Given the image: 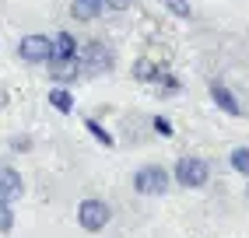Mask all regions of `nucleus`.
Returning a JSON list of instances; mask_svg holds the SVG:
<instances>
[{"mask_svg":"<svg viewBox=\"0 0 249 238\" xmlns=\"http://www.w3.org/2000/svg\"><path fill=\"white\" fill-rule=\"evenodd\" d=\"M172 179L176 186H182V189H204V186L211 182V165L204 158L196 154H182L172 168Z\"/></svg>","mask_w":249,"mask_h":238,"instance_id":"f257e3e1","label":"nucleus"},{"mask_svg":"<svg viewBox=\"0 0 249 238\" xmlns=\"http://www.w3.org/2000/svg\"><path fill=\"white\" fill-rule=\"evenodd\" d=\"M77 63H81V74L85 77H98V74H109L116 60H112V49L106 42H88L85 49H77Z\"/></svg>","mask_w":249,"mask_h":238,"instance_id":"f03ea898","label":"nucleus"},{"mask_svg":"<svg viewBox=\"0 0 249 238\" xmlns=\"http://www.w3.org/2000/svg\"><path fill=\"white\" fill-rule=\"evenodd\" d=\"M109 221H112V210H109V203H106V200L88 196V200H81V203H77V224L85 228V231L98 235V231H106V228H109Z\"/></svg>","mask_w":249,"mask_h":238,"instance_id":"7ed1b4c3","label":"nucleus"},{"mask_svg":"<svg viewBox=\"0 0 249 238\" xmlns=\"http://www.w3.org/2000/svg\"><path fill=\"white\" fill-rule=\"evenodd\" d=\"M169 168H161V165H144L134 172V189L141 196H165V189H169Z\"/></svg>","mask_w":249,"mask_h":238,"instance_id":"20e7f679","label":"nucleus"},{"mask_svg":"<svg viewBox=\"0 0 249 238\" xmlns=\"http://www.w3.org/2000/svg\"><path fill=\"white\" fill-rule=\"evenodd\" d=\"M49 56H53V39L42 35V32H32L18 42V60L25 63H46Z\"/></svg>","mask_w":249,"mask_h":238,"instance_id":"39448f33","label":"nucleus"},{"mask_svg":"<svg viewBox=\"0 0 249 238\" xmlns=\"http://www.w3.org/2000/svg\"><path fill=\"white\" fill-rule=\"evenodd\" d=\"M46 67H49V77L53 81H60V84H67V81H77V74H81V63H77V56H53V60H46Z\"/></svg>","mask_w":249,"mask_h":238,"instance_id":"423d86ee","label":"nucleus"},{"mask_svg":"<svg viewBox=\"0 0 249 238\" xmlns=\"http://www.w3.org/2000/svg\"><path fill=\"white\" fill-rule=\"evenodd\" d=\"M21 193H25L21 175L14 172V168H0V203H14V200H21Z\"/></svg>","mask_w":249,"mask_h":238,"instance_id":"0eeeda50","label":"nucleus"},{"mask_svg":"<svg viewBox=\"0 0 249 238\" xmlns=\"http://www.w3.org/2000/svg\"><path fill=\"white\" fill-rule=\"evenodd\" d=\"M211 98H214V105H218L221 112H228V116H239V112H242L239 98L231 95V88H228V84H221V81L211 84Z\"/></svg>","mask_w":249,"mask_h":238,"instance_id":"6e6552de","label":"nucleus"},{"mask_svg":"<svg viewBox=\"0 0 249 238\" xmlns=\"http://www.w3.org/2000/svg\"><path fill=\"white\" fill-rule=\"evenodd\" d=\"M102 11H106L102 0H71V18L74 21H95V18H102Z\"/></svg>","mask_w":249,"mask_h":238,"instance_id":"1a4fd4ad","label":"nucleus"},{"mask_svg":"<svg viewBox=\"0 0 249 238\" xmlns=\"http://www.w3.org/2000/svg\"><path fill=\"white\" fill-rule=\"evenodd\" d=\"M53 56H77V39L71 35V32H56V39H53ZM49 56V60H53Z\"/></svg>","mask_w":249,"mask_h":238,"instance_id":"9d476101","label":"nucleus"},{"mask_svg":"<svg viewBox=\"0 0 249 238\" xmlns=\"http://www.w3.org/2000/svg\"><path fill=\"white\" fill-rule=\"evenodd\" d=\"M49 105H53L56 112L67 116V112L74 109V98H71V91H67V88H49Z\"/></svg>","mask_w":249,"mask_h":238,"instance_id":"9b49d317","label":"nucleus"},{"mask_svg":"<svg viewBox=\"0 0 249 238\" xmlns=\"http://www.w3.org/2000/svg\"><path fill=\"white\" fill-rule=\"evenodd\" d=\"M158 70H161V67H158L155 60H147V56L134 63V77H137V81H155V74H158Z\"/></svg>","mask_w":249,"mask_h":238,"instance_id":"f8f14e48","label":"nucleus"},{"mask_svg":"<svg viewBox=\"0 0 249 238\" xmlns=\"http://www.w3.org/2000/svg\"><path fill=\"white\" fill-rule=\"evenodd\" d=\"M228 161H231V168H235L239 175L249 179V147H235V151L228 154Z\"/></svg>","mask_w":249,"mask_h":238,"instance_id":"ddd939ff","label":"nucleus"},{"mask_svg":"<svg viewBox=\"0 0 249 238\" xmlns=\"http://www.w3.org/2000/svg\"><path fill=\"white\" fill-rule=\"evenodd\" d=\"M155 84H158V91H165V95H176V91H179V81H176L169 70H158V74H155Z\"/></svg>","mask_w":249,"mask_h":238,"instance_id":"4468645a","label":"nucleus"},{"mask_svg":"<svg viewBox=\"0 0 249 238\" xmlns=\"http://www.w3.org/2000/svg\"><path fill=\"white\" fill-rule=\"evenodd\" d=\"M14 228V210H11V203H0V235H7Z\"/></svg>","mask_w":249,"mask_h":238,"instance_id":"2eb2a0df","label":"nucleus"},{"mask_svg":"<svg viewBox=\"0 0 249 238\" xmlns=\"http://www.w3.org/2000/svg\"><path fill=\"white\" fill-rule=\"evenodd\" d=\"M165 7H169L176 18H190V14H193V7L186 4V0H165Z\"/></svg>","mask_w":249,"mask_h":238,"instance_id":"dca6fc26","label":"nucleus"},{"mask_svg":"<svg viewBox=\"0 0 249 238\" xmlns=\"http://www.w3.org/2000/svg\"><path fill=\"white\" fill-rule=\"evenodd\" d=\"M88 130H91V133H95V137H98V140H102L106 147H112V133H106L102 126H98V123H95V119H88Z\"/></svg>","mask_w":249,"mask_h":238,"instance_id":"f3484780","label":"nucleus"},{"mask_svg":"<svg viewBox=\"0 0 249 238\" xmlns=\"http://www.w3.org/2000/svg\"><path fill=\"white\" fill-rule=\"evenodd\" d=\"M102 4H106L109 11H116V14H123V11H130V7H134L137 0H102Z\"/></svg>","mask_w":249,"mask_h":238,"instance_id":"a211bd4d","label":"nucleus"},{"mask_svg":"<svg viewBox=\"0 0 249 238\" xmlns=\"http://www.w3.org/2000/svg\"><path fill=\"white\" fill-rule=\"evenodd\" d=\"M32 144H28V137H14V151H28Z\"/></svg>","mask_w":249,"mask_h":238,"instance_id":"6ab92c4d","label":"nucleus"},{"mask_svg":"<svg viewBox=\"0 0 249 238\" xmlns=\"http://www.w3.org/2000/svg\"><path fill=\"white\" fill-rule=\"evenodd\" d=\"M155 130H158V133H172V126L165 123V119H155Z\"/></svg>","mask_w":249,"mask_h":238,"instance_id":"aec40b11","label":"nucleus"},{"mask_svg":"<svg viewBox=\"0 0 249 238\" xmlns=\"http://www.w3.org/2000/svg\"><path fill=\"white\" fill-rule=\"evenodd\" d=\"M4 102H7V95H4V88H0V105H4Z\"/></svg>","mask_w":249,"mask_h":238,"instance_id":"412c9836","label":"nucleus"}]
</instances>
